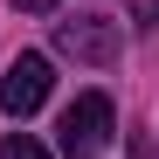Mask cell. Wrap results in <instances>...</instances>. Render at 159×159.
Masks as SVG:
<instances>
[{"instance_id":"obj_4","label":"cell","mask_w":159,"mask_h":159,"mask_svg":"<svg viewBox=\"0 0 159 159\" xmlns=\"http://www.w3.org/2000/svg\"><path fill=\"white\" fill-rule=\"evenodd\" d=\"M0 159H48V145L28 139V131H7V139H0Z\"/></svg>"},{"instance_id":"obj_6","label":"cell","mask_w":159,"mask_h":159,"mask_svg":"<svg viewBox=\"0 0 159 159\" xmlns=\"http://www.w3.org/2000/svg\"><path fill=\"white\" fill-rule=\"evenodd\" d=\"M131 159H159V152H152V145H145V139H131Z\"/></svg>"},{"instance_id":"obj_3","label":"cell","mask_w":159,"mask_h":159,"mask_svg":"<svg viewBox=\"0 0 159 159\" xmlns=\"http://www.w3.org/2000/svg\"><path fill=\"white\" fill-rule=\"evenodd\" d=\"M48 83H56L48 56H14L7 76H0V111H7V118H35L48 104Z\"/></svg>"},{"instance_id":"obj_2","label":"cell","mask_w":159,"mask_h":159,"mask_svg":"<svg viewBox=\"0 0 159 159\" xmlns=\"http://www.w3.org/2000/svg\"><path fill=\"white\" fill-rule=\"evenodd\" d=\"M56 48L76 56V62H90V69H104V62H118L125 28L111 14H69V21H56Z\"/></svg>"},{"instance_id":"obj_1","label":"cell","mask_w":159,"mask_h":159,"mask_svg":"<svg viewBox=\"0 0 159 159\" xmlns=\"http://www.w3.org/2000/svg\"><path fill=\"white\" fill-rule=\"evenodd\" d=\"M111 125H118L111 97H104V90H83V97L62 111V125H56V131H62V152H69V159H104Z\"/></svg>"},{"instance_id":"obj_5","label":"cell","mask_w":159,"mask_h":159,"mask_svg":"<svg viewBox=\"0 0 159 159\" xmlns=\"http://www.w3.org/2000/svg\"><path fill=\"white\" fill-rule=\"evenodd\" d=\"M14 7H21V14H48L56 0H14Z\"/></svg>"}]
</instances>
